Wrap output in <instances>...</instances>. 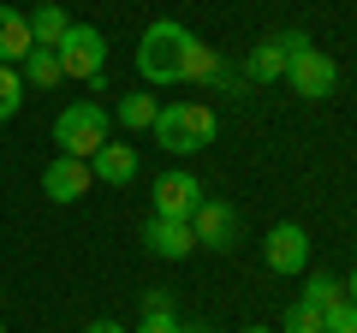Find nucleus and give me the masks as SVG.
I'll return each mask as SVG.
<instances>
[{
    "label": "nucleus",
    "mask_w": 357,
    "mask_h": 333,
    "mask_svg": "<svg viewBox=\"0 0 357 333\" xmlns=\"http://www.w3.org/2000/svg\"><path fill=\"white\" fill-rule=\"evenodd\" d=\"M137 72H143V84H155V90H173V84H232V72L220 65V54L203 48L178 18H155V24L143 30Z\"/></svg>",
    "instance_id": "f257e3e1"
},
{
    "label": "nucleus",
    "mask_w": 357,
    "mask_h": 333,
    "mask_svg": "<svg viewBox=\"0 0 357 333\" xmlns=\"http://www.w3.org/2000/svg\"><path fill=\"white\" fill-rule=\"evenodd\" d=\"M197 203H203V185H197L185 166H173V173L155 179V215H161V220H191Z\"/></svg>",
    "instance_id": "1a4fd4ad"
},
{
    "label": "nucleus",
    "mask_w": 357,
    "mask_h": 333,
    "mask_svg": "<svg viewBox=\"0 0 357 333\" xmlns=\"http://www.w3.org/2000/svg\"><path fill=\"white\" fill-rule=\"evenodd\" d=\"M345 297H351V304H357V274H351V280H345Z\"/></svg>",
    "instance_id": "393cba45"
},
{
    "label": "nucleus",
    "mask_w": 357,
    "mask_h": 333,
    "mask_svg": "<svg viewBox=\"0 0 357 333\" xmlns=\"http://www.w3.org/2000/svg\"><path fill=\"white\" fill-rule=\"evenodd\" d=\"M89 173H96V185H131V179L143 173V161H137L131 143H114V137H107L102 149L89 155Z\"/></svg>",
    "instance_id": "f8f14e48"
},
{
    "label": "nucleus",
    "mask_w": 357,
    "mask_h": 333,
    "mask_svg": "<svg viewBox=\"0 0 357 333\" xmlns=\"http://www.w3.org/2000/svg\"><path fill=\"white\" fill-rule=\"evenodd\" d=\"M143 316H173V297L167 292H143Z\"/></svg>",
    "instance_id": "412c9836"
},
{
    "label": "nucleus",
    "mask_w": 357,
    "mask_h": 333,
    "mask_svg": "<svg viewBox=\"0 0 357 333\" xmlns=\"http://www.w3.org/2000/svg\"><path fill=\"white\" fill-rule=\"evenodd\" d=\"M262 262H268L274 274H304V268H310V232L298 226V220L268 226V238H262Z\"/></svg>",
    "instance_id": "0eeeda50"
},
{
    "label": "nucleus",
    "mask_w": 357,
    "mask_h": 333,
    "mask_svg": "<svg viewBox=\"0 0 357 333\" xmlns=\"http://www.w3.org/2000/svg\"><path fill=\"white\" fill-rule=\"evenodd\" d=\"M155 114H161V102H155L149 90H137V95L119 102V125L126 131H155Z\"/></svg>",
    "instance_id": "dca6fc26"
},
{
    "label": "nucleus",
    "mask_w": 357,
    "mask_h": 333,
    "mask_svg": "<svg viewBox=\"0 0 357 333\" xmlns=\"http://www.w3.org/2000/svg\"><path fill=\"white\" fill-rule=\"evenodd\" d=\"M137 333H178V321H173V316H143Z\"/></svg>",
    "instance_id": "4be33fe9"
},
{
    "label": "nucleus",
    "mask_w": 357,
    "mask_h": 333,
    "mask_svg": "<svg viewBox=\"0 0 357 333\" xmlns=\"http://www.w3.org/2000/svg\"><path fill=\"white\" fill-rule=\"evenodd\" d=\"M321 327H328V309L304 304V297H298V304L286 309V321H280V333H321Z\"/></svg>",
    "instance_id": "a211bd4d"
},
{
    "label": "nucleus",
    "mask_w": 357,
    "mask_h": 333,
    "mask_svg": "<svg viewBox=\"0 0 357 333\" xmlns=\"http://www.w3.org/2000/svg\"><path fill=\"white\" fill-rule=\"evenodd\" d=\"M89 185H96V173H89V161H72V155H54L48 166H42V191L54 196V203H84Z\"/></svg>",
    "instance_id": "9d476101"
},
{
    "label": "nucleus",
    "mask_w": 357,
    "mask_h": 333,
    "mask_svg": "<svg viewBox=\"0 0 357 333\" xmlns=\"http://www.w3.org/2000/svg\"><path fill=\"white\" fill-rule=\"evenodd\" d=\"M220 131V119L208 114L203 102H161V114H155V143H161L167 155H197L208 149Z\"/></svg>",
    "instance_id": "f03ea898"
},
{
    "label": "nucleus",
    "mask_w": 357,
    "mask_h": 333,
    "mask_svg": "<svg viewBox=\"0 0 357 333\" xmlns=\"http://www.w3.org/2000/svg\"><path fill=\"white\" fill-rule=\"evenodd\" d=\"M30 48H36V36H30V18L13 13V6H0V65H18Z\"/></svg>",
    "instance_id": "ddd939ff"
},
{
    "label": "nucleus",
    "mask_w": 357,
    "mask_h": 333,
    "mask_svg": "<svg viewBox=\"0 0 357 333\" xmlns=\"http://www.w3.org/2000/svg\"><path fill=\"white\" fill-rule=\"evenodd\" d=\"M191 238L203 244V250H232V244H238V208L203 196V203H197V215H191Z\"/></svg>",
    "instance_id": "6e6552de"
},
{
    "label": "nucleus",
    "mask_w": 357,
    "mask_h": 333,
    "mask_svg": "<svg viewBox=\"0 0 357 333\" xmlns=\"http://www.w3.org/2000/svg\"><path fill=\"white\" fill-rule=\"evenodd\" d=\"M321 333H357V304H351V297L328 309V327H321Z\"/></svg>",
    "instance_id": "aec40b11"
},
{
    "label": "nucleus",
    "mask_w": 357,
    "mask_h": 333,
    "mask_svg": "<svg viewBox=\"0 0 357 333\" xmlns=\"http://www.w3.org/2000/svg\"><path fill=\"white\" fill-rule=\"evenodd\" d=\"M24 107V77H18V65H0V125Z\"/></svg>",
    "instance_id": "6ab92c4d"
},
{
    "label": "nucleus",
    "mask_w": 357,
    "mask_h": 333,
    "mask_svg": "<svg viewBox=\"0 0 357 333\" xmlns=\"http://www.w3.org/2000/svg\"><path fill=\"white\" fill-rule=\"evenodd\" d=\"M24 18H30V36H36V48H60V36L72 30V18H66L54 0H48V6H36V13H24Z\"/></svg>",
    "instance_id": "2eb2a0df"
},
{
    "label": "nucleus",
    "mask_w": 357,
    "mask_h": 333,
    "mask_svg": "<svg viewBox=\"0 0 357 333\" xmlns=\"http://www.w3.org/2000/svg\"><path fill=\"white\" fill-rule=\"evenodd\" d=\"M143 244H149V256H161V262H185V256L197 250L191 220H161V215H149V226H143Z\"/></svg>",
    "instance_id": "9b49d317"
},
{
    "label": "nucleus",
    "mask_w": 357,
    "mask_h": 333,
    "mask_svg": "<svg viewBox=\"0 0 357 333\" xmlns=\"http://www.w3.org/2000/svg\"><path fill=\"white\" fill-rule=\"evenodd\" d=\"M18 77H24V90H54V84H60V54L54 48H30L24 60H18Z\"/></svg>",
    "instance_id": "4468645a"
},
{
    "label": "nucleus",
    "mask_w": 357,
    "mask_h": 333,
    "mask_svg": "<svg viewBox=\"0 0 357 333\" xmlns=\"http://www.w3.org/2000/svg\"><path fill=\"white\" fill-rule=\"evenodd\" d=\"M84 333H131V327H119V321H89Z\"/></svg>",
    "instance_id": "5701e85b"
},
{
    "label": "nucleus",
    "mask_w": 357,
    "mask_h": 333,
    "mask_svg": "<svg viewBox=\"0 0 357 333\" xmlns=\"http://www.w3.org/2000/svg\"><path fill=\"white\" fill-rule=\"evenodd\" d=\"M0 333H6V321H0Z\"/></svg>",
    "instance_id": "bb28decb"
},
{
    "label": "nucleus",
    "mask_w": 357,
    "mask_h": 333,
    "mask_svg": "<svg viewBox=\"0 0 357 333\" xmlns=\"http://www.w3.org/2000/svg\"><path fill=\"white\" fill-rule=\"evenodd\" d=\"M298 42H310L304 30H274V36H262V42L250 48V60H244V77H250V84H280V77H286V60H292Z\"/></svg>",
    "instance_id": "423d86ee"
},
{
    "label": "nucleus",
    "mask_w": 357,
    "mask_h": 333,
    "mask_svg": "<svg viewBox=\"0 0 357 333\" xmlns=\"http://www.w3.org/2000/svg\"><path fill=\"white\" fill-rule=\"evenodd\" d=\"M54 143H60V155H72V161H89V155L107 143V114L96 102H72L54 119Z\"/></svg>",
    "instance_id": "20e7f679"
},
{
    "label": "nucleus",
    "mask_w": 357,
    "mask_h": 333,
    "mask_svg": "<svg viewBox=\"0 0 357 333\" xmlns=\"http://www.w3.org/2000/svg\"><path fill=\"white\" fill-rule=\"evenodd\" d=\"M244 333H280V327H256V321H250V327H244Z\"/></svg>",
    "instance_id": "a878e982"
},
{
    "label": "nucleus",
    "mask_w": 357,
    "mask_h": 333,
    "mask_svg": "<svg viewBox=\"0 0 357 333\" xmlns=\"http://www.w3.org/2000/svg\"><path fill=\"white\" fill-rule=\"evenodd\" d=\"M286 84H292L304 102H328L333 90H340V65H333V54L310 48V42H298L292 60H286Z\"/></svg>",
    "instance_id": "39448f33"
},
{
    "label": "nucleus",
    "mask_w": 357,
    "mask_h": 333,
    "mask_svg": "<svg viewBox=\"0 0 357 333\" xmlns=\"http://www.w3.org/2000/svg\"><path fill=\"white\" fill-rule=\"evenodd\" d=\"M60 72L66 77H77V84H96V90H102V72H107V36L96 24H72L60 36Z\"/></svg>",
    "instance_id": "7ed1b4c3"
},
{
    "label": "nucleus",
    "mask_w": 357,
    "mask_h": 333,
    "mask_svg": "<svg viewBox=\"0 0 357 333\" xmlns=\"http://www.w3.org/2000/svg\"><path fill=\"white\" fill-rule=\"evenodd\" d=\"M298 297H304V304H316V309H333V304H345V286L333 280V274H310Z\"/></svg>",
    "instance_id": "f3484780"
},
{
    "label": "nucleus",
    "mask_w": 357,
    "mask_h": 333,
    "mask_svg": "<svg viewBox=\"0 0 357 333\" xmlns=\"http://www.w3.org/2000/svg\"><path fill=\"white\" fill-rule=\"evenodd\" d=\"M178 333H215L208 321H178Z\"/></svg>",
    "instance_id": "b1692460"
}]
</instances>
